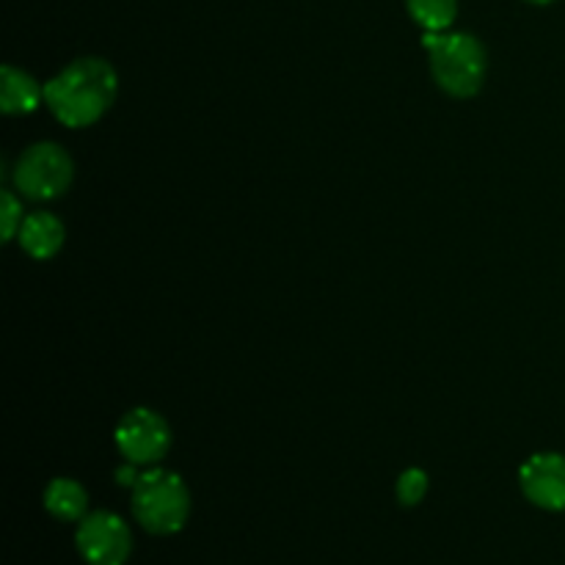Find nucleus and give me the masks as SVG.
<instances>
[{"mask_svg":"<svg viewBox=\"0 0 565 565\" xmlns=\"http://www.w3.org/2000/svg\"><path fill=\"white\" fill-rule=\"evenodd\" d=\"M423 47L430 58V75L436 86L458 99L475 97L483 88L489 72V55L483 42L467 31L425 33Z\"/></svg>","mask_w":565,"mask_h":565,"instance_id":"2","label":"nucleus"},{"mask_svg":"<svg viewBox=\"0 0 565 565\" xmlns=\"http://www.w3.org/2000/svg\"><path fill=\"white\" fill-rule=\"evenodd\" d=\"M138 478H141V472H138L136 463L125 461V467L116 469V480H119L121 486H127V489H132V486L138 483Z\"/></svg>","mask_w":565,"mask_h":565,"instance_id":"14","label":"nucleus"},{"mask_svg":"<svg viewBox=\"0 0 565 565\" xmlns=\"http://www.w3.org/2000/svg\"><path fill=\"white\" fill-rule=\"evenodd\" d=\"M408 17L425 33L450 31L458 17V0H406Z\"/></svg>","mask_w":565,"mask_h":565,"instance_id":"11","label":"nucleus"},{"mask_svg":"<svg viewBox=\"0 0 565 565\" xmlns=\"http://www.w3.org/2000/svg\"><path fill=\"white\" fill-rule=\"evenodd\" d=\"M116 450L136 467H154L171 450V428L154 408H130L114 430Z\"/></svg>","mask_w":565,"mask_h":565,"instance_id":"6","label":"nucleus"},{"mask_svg":"<svg viewBox=\"0 0 565 565\" xmlns=\"http://www.w3.org/2000/svg\"><path fill=\"white\" fill-rule=\"evenodd\" d=\"M119 92L116 70L105 58L86 55L66 64L44 83V105L64 127L81 130L103 119Z\"/></svg>","mask_w":565,"mask_h":565,"instance_id":"1","label":"nucleus"},{"mask_svg":"<svg viewBox=\"0 0 565 565\" xmlns=\"http://www.w3.org/2000/svg\"><path fill=\"white\" fill-rule=\"evenodd\" d=\"M22 221H25V215H22V202L17 199V193L14 191L0 193V230H3L6 243L14 241Z\"/></svg>","mask_w":565,"mask_h":565,"instance_id":"13","label":"nucleus"},{"mask_svg":"<svg viewBox=\"0 0 565 565\" xmlns=\"http://www.w3.org/2000/svg\"><path fill=\"white\" fill-rule=\"evenodd\" d=\"M75 550L86 565H127L132 557L130 524L114 511H88L77 522Z\"/></svg>","mask_w":565,"mask_h":565,"instance_id":"5","label":"nucleus"},{"mask_svg":"<svg viewBox=\"0 0 565 565\" xmlns=\"http://www.w3.org/2000/svg\"><path fill=\"white\" fill-rule=\"evenodd\" d=\"M66 226L53 213H31L17 232V243L31 259H50L64 248Z\"/></svg>","mask_w":565,"mask_h":565,"instance_id":"8","label":"nucleus"},{"mask_svg":"<svg viewBox=\"0 0 565 565\" xmlns=\"http://www.w3.org/2000/svg\"><path fill=\"white\" fill-rule=\"evenodd\" d=\"M44 511L64 524H77L88 513V491L75 478H53L42 494Z\"/></svg>","mask_w":565,"mask_h":565,"instance_id":"10","label":"nucleus"},{"mask_svg":"<svg viewBox=\"0 0 565 565\" xmlns=\"http://www.w3.org/2000/svg\"><path fill=\"white\" fill-rule=\"evenodd\" d=\"M44 103V86L20 66L0 70V110L6 116H28Z\"/></svg>","mask_w":565,"mask_h":565,"instance_id":"9","label":"nucleus"},{"mask_svg":"<svg viewBox=\"0 0 565 565\" xmlns=\"http://www.w3.org/2000/svg\"><path fill=\"white\" fill-rule=\"evenodd\" d=\"M130 511L143 533L169 539L182 533L191 519V491L177 472L149 467L130 489Z\"/></svg>","mask_w":565,"mask_h":565,"instance_id":"3","label":"nucleus"},{"mask_svg":"<svg viewBox=\"0 0 565 565\" xmlns=\"http://www.w3.org/2000/svg\"><path fill=\"white\" fill-rule=\"evenodd\" d=\"M75 163L70 152L55 141L31 143L25 152L17 158L11 182L17 191L31 202H53L61 193L70 191Z\"/></svg>","mask_w":565,"mask_h":565,"instance_id":"4","label":"nucleus"},{"mask_svg":"<svg viewBox=\"0 0 565 565\" xmlns=\"http://www.w3.org/2000/svg\"><path fill=\"white\" fill-rule=\"evenodd\" d=\"M524 3H530V6H550V3H555V0H524Z\"/></svg>","mask_w":565,"mask_h":565,"instance_id":"15","label":"nucleus"},{"mask_svg":"<svg viewBox=\"0 0 565 565\" xmlns=\"http://www.w3.org/2000/svg\"><path fill=\"white\" fill-rule=\"evenodd\" d=\"M519 489L530 505L550 513H565V456L535 452L519 469Z\"/></svg>","mask_w":565,"mask_h":565,"instance_id":"7","label":"nucleus"},{"mask_svg":"<svg viewBox=\"0 0 565 565\" xmlns=\"http://www.w3.org/2000/svg\"><path fill=\"white\" fill-rule=\"evenodd\" d=\"M428 472L419 467H412L406 469V472H401V478H397L395 483V497L397 502H401L403 508H414L419 505V502L425 500V494H428Z\"/></svg>","mask_w":565,"mask_h":565,"instance_id":"12","label":"nucleus"}]
</instances>
